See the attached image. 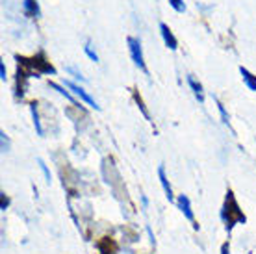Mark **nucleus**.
Wrapping results in <instances>:
<instances>
[{"label":"nucleus","mask_w":256,"mask_h":254,"mask_svg":"<svg viewBox=\"0 0 256 254\" xmlns=\"http://www.w3.org/2000/svg\"><path fill=\"white\" fill-rule=\"evenodd\" d=\"M0 148H2V152H8V150H10V140L6 138L4 132H0Z\"/></svg>","instance_id":"nucleus-14"},{"label":"nucleus","mask_w":256,"mask_h":254,"mask_svg":"<svg viewBox=\"0 0 256 254\" xmlns=\"http://www.w3.org/2000/svg\"><path fill=\"white\" fill-rule=\"evenodd\" d=\"M67 70H69V72H72V74H74V78H78V80H84V76L78 72L76 69H74V67H67Z\"/></svg>","instance_id":"nucleus-18"},{"label":"nucleus","mask_w":256,"mask_h":254,"mask_svg":"<svg viewBox=\"0 0 256 254\" xmlns=\"http://www.w3.org/2000/svg\"><path fill=\"white\" fill-rule=\"evenodd\" d=\"M169 4L173 6L174 12H178V13L186 12V4H184V0H169Z\"/></svg>","instance_id":"nucleus-12"},{"label":"nucleus","mask_w":256,"mask_h":254,"mask_svg":"<svg viewBox=\"0 0 256 254\" xmlns=\"http://www.w3.org/2000/svg\"><path fill=\"white\" fill-rule=\"evenodd\" d=\"M65 86H67V88H69L70 91H72V93H74V95L78 96V98H82V100L86 102L88 106H91V108H95V110H100V106H98V104H96V102L93 100V96H91L90 93H88V91H86L84 88H80L78 84L70 82V80H65Z\"/></svg>","instance_id":"nucleus-3"},{"label":"nucleus","mask_w":256,"mask_h":254,"mask_svg":"<svg viewBox=\"0 0 256 254\" xmlns=\"http://www.w3.org/2000/svg\"><path fill=\"white\" fill-rule=\"evenodd\" d=\"M50 88H52V89H54V91H58L60 95H64V96H65V98H67V100H70V102H74V104H78V102H76V98H74V96L70 95L69 91H65V89H64V88H62V86H58V84H54V82H50Z\"/></svg>","instance_id":"nucleus-11"},{"label":"nucleus","mask_w":256,"mask_h":254,"mask_svg":"<svg viewBox=\"0 0 256 254\" xmlns=\"http://www.w3.org/2000/svg\"><path fill=\"white\" fill-rule=\"evenodd\" d=\"M126 43H128V50H130V56H132V60H134V64L138 65L145 74H148L147 65H145V58H143V50H141V41L138 38L128 36Z\"/></svg>","instance_id":"nucleus-2"},{"label":"nucleus","mask_w":256,"mask_h":254,"mask_svg":"<svg viewBox=\"0 0 256 254\" xmlns=\"http://www.w3.org/2000/svg\"><path fill=\"white\" fill-rule=\"evenodd\" d=\"M221 254H230V250H228V243H224L223 247H221Z\"/></svg>","instance_id":"nucleus-19"},{"label":"nucleus","mask_w":256,"mask_h":254,"mask_svg":"<svg viewBox=\"0 0 256 254\" xmlns=\"http://www.w3.org/2000/svg\"><path fill=\"white\" fill-rule=\"evenodd\" d=\"M188 84H190V88H192L193 95L198 98V102H204V91H202V86L197 84V80H195L193 76H188Z\"/></svg>","instance_id":"nucleus-8"},{"label":"nucleus","mask_w":256,"mask_h":254,"mask_svg":"<svg viewBox=\"0 0 256 254\" xmlns=\"http://www.w3.org/2000/svg\"><path fill=\"white\" fill-rule=\"evenodd\" d=\"M221 219L224 221V224H226L228 230H230L236 222H245L244 212L240 210V206H238L236 198L232 195V191L226 193V200H224V206H223V210H221Z\"/></svg>","instance_id":"nucleus-1"},{"label":"nucleus","mask_w":256,"mask_h":254,"mask_svg":"<svg viewBox=\"0 0 256 254\" xmlns=\"http://www.w3.org/2000/svg\"><path fill=\"white\" fill-rule=\"evenodd\" d=\"M160 34H162V38H164L166 46H169L171 50H176V48H178V43H176L173 32L169 30V26H167L166 22H160Z\"/></svg>","instance_id":"nucleus-4"},{"label":"nucleus","mask_w":256,"mask_h":254,"mask_svg":"<svg viewBox=\"0 0 256 254\" xmlns=\"http://www.w3.org/2000/svg\"><path fill=\"white\" fill-rule=\"evenodd\" d=\"M22 10H24L26 17H30V19L41 17V10H39L38 0H22Z\"/></svg>","instance_id":"nucleus-5"},{"label":"nucleus","mask_w":256,"mask_h":254,"mask_svg":"<svg viewBox=\"0 0 256 254\" xmlns=\"http://www.w3.org/2000/svg\"><path fill=\"white\" fill-rule=\"evenodd\" d=\"M158 176H160L162 188H164V191H166V197L169 198V200H173V190H171V184H169V180H167V176H166V169H164V166L158 167Z\"/></svg>","instance_id":"nucleus-7"},{"label":"nucleus","mask_w":256,"mask_h":254,"mask_svg":"<svg viewBox=\"0 0 256 254\" xmlns=\"http://www.w3.org/2000/svg\"><path fill=\"white\" fill-rule=\"evenodd\" d=\"M240 72H242V76H244L245 86H247L250 91H256V76H254V74H252V72H249L245 67H240Z\"/></svg>","instance_id":"nucleus-9"},{"label":"nucleus","mask_w":256,"mask_h":254,"mask_svg":"<svg viewBox=\"0 0 256 254\" xmlns=\"http://www.w3.org/2000/svg\"><path fill=\"white\" fill-rule=\"evenodd\" d=\"M84 52H86V54L90 56L91 62H95V64H96V62H98V54H96V52L93 50V48H91V44H90V43H88V44H86V46H84Z\"/></svg>","instance_id":"nucleus-13"},{"label":"nucleus","mask_w":256,"mask_h":254,"mask_svg":"<svg viewBox=\"0 0 256 254\" xmlns=\"http://www.w3.org/2000/svg\"><path fill=\"white\" fill-rule=\"evenodd\" d=\"M38 164H39V167H41V171H43V174H45L46 182H50V171H48V167L45 166V162H43V160H38Z\"/></svg>","instance_id":"nucleus-15"},{"label":"nucleus","mask_w":256,"mask_h":254,"mask_svg":"<svg viewBox=\"0 0 256 254\" xmlns=\"http://www.w3.org/2000/svg\"><path fill=\"white\" fill-rule=\"evenodd\" d=\"M176 204H178L180 212L184 214V217H186L188 221H192V222L195 221V216H193V212H192V204H190V198H188L186 195H180Z\"/></svg>","instance_id":"nucleus-6"},{"label":"nucleus","mask_w":256,"mask_h":254,"mask_svg":"<svg viewBox=\"0 0 256 254\" xmlns=\"http://www.w3.org/2000/svg\"><path fill=\"white\" fill-rule=\"evenodd\" d=\"M30 110H32V117H34V126H36V132H38V136H43V134H45V130H43V126H41V121H39L38 104H36V102H34V104H30Z\"/></svg>","instance_id":"nucleus-10"},{"label":"nucleus","mask_w":256,"mask_h":254,"mask_svg":"<svg viewBox=\"0 0 256 254\" xmlns=\"http://www.w3.org/2000/svg\"><path fill=\"white\" fill-rule=\"evenodd\" d=\"M6 206H8V200H6V198H4V195H2V208L6 210Z\"/></svg>","instance_id":"nucleus-20"},{"label":"nucleus","mask_w":256,"mask_h":254,"mask_svg":"<svg viewBox=\"0 0 256 254\" xmlns=\"http://www.w3.org/2000/svg\"><path fill=\"white\" fill-rule=\"evenodd\" d=\"M6 65H4V62H0V80L6 82Z\"/></svg>","instance_id":"nucleus-17"},{"label":"nucleus","mask_w":256,"mask_h":254,"mask_svg":"<svg viewBox=\"0 0 256 254\" xmlns=\"http://www.w3.org/2000/svg\"><path fill=\"white\" fill-rule=\"evenodd\" d=\"M216 102H218L219 114H221V117H223V122H224V124H228V115H226V112H224V106L219 100H216Z\"/></svg>","instance_id":"nucleus-16"}]
</instances>
